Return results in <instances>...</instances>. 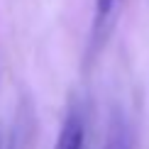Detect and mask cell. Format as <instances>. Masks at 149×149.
I'll return each instance as SVG.
<instances>
[{
  "label": "cell",
  "instance_id": "1",
  "mask_svg": "<svg viewBox=\"0 0 149 149\" xmlns=\"http://www.w3.org/2000/svg\"><path fill=\"white\" fill-rule=\"evenodd\" d=\"M54 149H86V122L76 108L69 110Z\"/></svg>",
  "mask_w": 149,
  "mask_h": 149
},
{
  "label": "cell",
  "instance_id": "2",
  "mask_svg": "<svg viewBox=\"0 0 149 149\" xmlns=\"http://www.w3.org/2000/svg\"><path fill=\"white\" fill-rule=\"evenodd\" d=\"M103 149H132V134L125 122V117L115 115L108 127V137L103 142Z\"/></svg>",
  "mask_w": 149,
  "mask_h": 149
},
{
  "label": "cell",
  "instance_id": "3",
  "mask_svg": "<svg viewBox=\"0 0 149 149\" xmlns=\"http://www.w3.org/2000/svg\"><path fill=\"white\" fill-rule=\"evenodd\" d=\"M8 149H17V142H15V137L10 139V144H8Z\"/></svg>",
  "mask_w": 149,
  "mask_h": 149
}]
</instances>
